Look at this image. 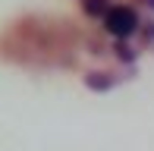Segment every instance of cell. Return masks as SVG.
<instances>
[{"label": "cell", "instance_id": "obj_3", "mask_svg": "<svg viewBox=\"0 0 154 151\" xmlns=\"http://www.w3.org/2000/svg\"><path fill=\"white\" fill-rule=\"evenodd\" d=\"M138 41H142L145 51H154V19H145L142 32H138Z\"/></svg>", "mask_w": 154, "mask_h": 151}, {"label": "cell", "instance_id": "obj_4", "mask_svg": "<svg viewBox=\"0 0 154 151\" xmlns=\"http://www.w3.org/2000/svg\"><path fill=\"white\" fill-rule=\"evenodd\" d=\"M47 35V25H41L38 29V41H35V47H41V38ZM41 51H44V47H41ZM47 51H69L66 44H57V41H47Z\"/></svg>", "mask_w": 154, "mask_h": 151}, {"label": "cell", "instance_id": "obj_2", "mask_svg": "<svg viewBox=\"0 0 154 151\" xmlns=\"http://www.w3.org/2000/svg\"><path fill=\"white\" fill-rule=\"evenodd\" d=\"M123 79H129V76H120V72H88L85 76V85L88 88H97V91H107V88L120 85Z\"/></svg>", "mask_w": 154, "mask_h": 151}, {"label": "cell", "instance_id": "obj_1", "mask_svg": "<svg viewBox=\"0 0 154 151\" xmlns=\"http://www.w3.org/2000/svg\"><path fill=\"white\" fill-rule=\"evenodd\" d=\"M142 16H138V10L132 3H113L107 13H104V19H101V29L107 32L113 41H129V38H135L138 32H142Z\"/></svg>", "mask_w": 154, "mask_h": 151}]
</instances>
